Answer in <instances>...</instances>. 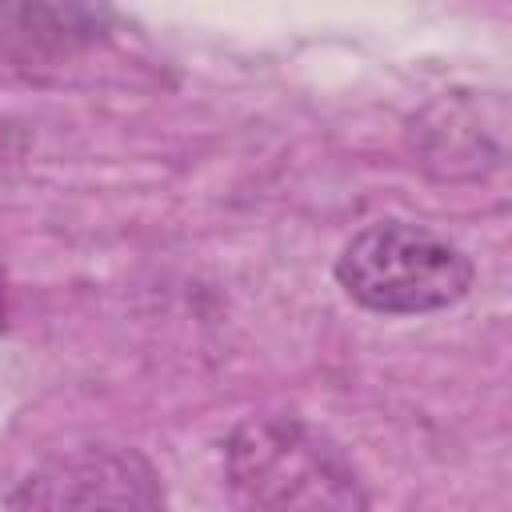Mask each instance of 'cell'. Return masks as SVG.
Masks as SVG:
<instances>
[{
  "label": "cell",
  "instance_id": "1",
  "mask_svg": "<svg viewBox=\"0 0 512 512\" xmlns=\"http://www.w3.org/2000/svg\"><path fill=\"white\" fill-rule=\"evenodd\" d=\"M224 476L240 512H368L348 452L300 416L244 420L224 444Z\"/></svg>",
  "mask_w": 512,
  "mask_h": 512
},
{
  "label": "cell",
  "instance_id": "2",
  "mask_svg": "<svg viewBox=\"0 0 512 512\" xmlns=\"http://www.w3.org/2000/svg\"><path fill=\"white\" fill-rule=\"evenodd\" d=\"M336 284L368 312L424 316L452 308L472 288V260L440 232L412 220H372L336 256Z\"/></svg>",
  "mask_w": 512,
  "mask_h": 512
},
{
  "label": "cell",
  "instance_id": "3",
  "mask_svg": "<svg viewBox=\"0 0 512 512\" xmlns=\"http://www.w3.org/2000/svg\"><path fill=\"white\" fill-rule=\"evenodd\" d=\"M8 512H164V484L136 448L76 444L24 472Z\"/></svg>",
  "mask_w": 512,
  "mask_h": 512
},
{
  "label": "cell",
  "instance_id": "4",
  "mask_svg": "<svg viewBox=\"0 0 512 512\" xmlns=\"http://www.w3.org/2000/svg\"><path fill=\"white\" fill-rule=\"evenodd\" d=\"M420 164L444 180H480L504 164L508 104L500 92H444L412 120Z\"/></svg>",
  "mask_w": 512,
  "mask_h": 512
}]
</instances>
